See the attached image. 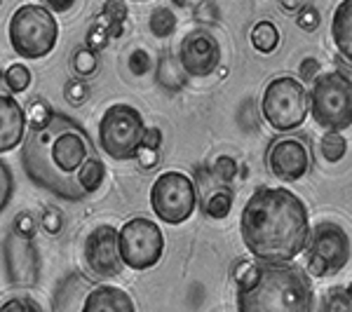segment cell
I'll return each instance as SVG.
<instances>
[{
	"instance_id": "obj_8",
	"label": "cell",
	"mask_w": 352,
	"mask_h": 312,
	"mask_svg": "<svg viewBox=\"0 0 352 312\" xmlns=\"http://www.w3.org/2000/svg\"><path fill=\"white\" fill-rule=\"evenodd\" d=\"M164 254L162 228L151 219L136 216L118 230V256L129 270L144 272L160 263Z\"/></svg>"
},
{
	"instance_id": "obj_29",
	"label": "cell",
	"mask_w": 352,
	"mask_h": 312,
	"mask_svg": "<svg viewBox=\"0 0 352 312\" xmlns=\"http://www.w3.org/2000/svg\"><path fill=\"white\" fill-rule=\"evenodd\" d=\"M109 41H111V36H109V28H106L104 19L94 21L87 31V47L92 49V52H99V49L109 47Z\"/></svg>"
},
{
	"instance_id": "obj_38",
	"label": "cell",
	"mask_w": 352,
	"mask_h": 312,
	"mask_svg": "<svg viewBox=\"0 0 352 312\" xmlns=\"http://www.w3.org/2000/svg\"><path fill=\"white\" fill-rule=\"evenodd\" d=\"M0 312H45L41 308V303L33 298H10L3 303V308H0Z\"/></svg>"
},
{
	"instance_id": "obj_41",
	"label": "cell",
	"mask_w": 352,
	"mask_h": 312,
	"mask_svg": "<svg viewBox=\"0 0 352 312\" xmlns=\"http://www.w3.org/2000/svg\"><path fill=\"white\" fill-rule=\"evenodd\" d=\"M141 146H146V148H153L157 151L162 146V129L160 127H146V134H144V141H141Z\"/></svg>"
},
{
	"instance_id": "obj_37",
	"label": "cell",
	"mask_w": 352,
	"mask_h": 312,
	"mask_svg": "<svg viewBox=\"0 0 352 312\" xmlns=\"http://www.w3.org/2000/svg\"><path fill=\"white\" fill-rule=\"evenodd\" d=\"M43 230L47 232V235H59L61 228H64V214L59 212L56 207H47L43 214Z\"/></svg>"
},
{
	"instance_id": "obj_26",
	"label": "cell",
	"mask_w": 352,
	"mask_h": 312,
	"mask_svg": "<svg viewBox=\"0 0 352 312\" xmlns=\"http://www.w3.org/2000/svg\"><path fill=\"white\" fill-rule=\"evenodd\" d=\"M5 85H8L10 94L26 92L28 85H31V71L26 64H12L5 71Z\"/></svg>"
},
{
	"instance_id": "obj_2",
	"label": "cell",
	"mask_w": 352,
	"mask_h": 312,
	"mask_svg": "<svg viewBox=\"0 0 352 312\" xmlns=\"http://www.w3.org/2000/svg\"><path fill=\"white\" fill-rule=\"evenodd\" d=\"M240 232L256 260L292 263L308 245V207L289 188H258L242 209Z\"/></svg>"
},
{
	"instance_id": "obj_17",
	"label": "cell",
	"mask_w": 352,
	"mask_h": 312,
	"mask_svg": "<svg viewBox=\"0 0 352 312\" xmlns=\"http://www.w3.org/2000/svg\"><path fill=\"white\" fill-rule=\"evenodd\" d=\"M331 38L343 59L352 61V0H343L331 19Z\"/></svg>"
},
{
	"instance_id": "obj_11",
	"label": "cell",
	"mask_w": 352,
	"mask_h": 312,
	"mask_svg": "<svg viewBox=\"0 0 352 312\" xmlns=\"http://www.w3.org/2000/svg\"><path fill=\"white\" fill-rule=\"evenodd\" d=\"M85 263L99 280H111L122 272V260L118 256V230L113 225H99L85 240Z\"/></svg>"
},
{
	"instance_id": "obj_45",
	"label": "cell",
	"mask_w": 352,
	"mask_h": 312,
	"mask_svg": "<svg viewBox=\"0 0 352 312\" xmlns=\"http://www.w3.org/2000/svg\"><path fill=\"white\" fill-rule=\"evenodd\" d=\"M134 3H144V0H134Z\"/></svg>"
},
{
	"instance_id": "obj_18",
	"label": "cell",
	"mask_w": 352,
	"mask_h": 312,
	"mask_svg": "<svg viewBox=\"0 0 352 312\" xmlns=\"http://www.w3.org/2000/svg\"><path fill=\"white\" fill-rule=\"evenodd\" d=\"M78 186H80V190L85 195H92L104 186V179H106V167L104 162L99 160V157H89L87 162L82 164L80 169H78Z\"/></svg>"
},
{
	"instance_id": "obj_22",
	"label": "cell",
	"mask_w": 352,
	"mask_h": 312,
	"mask_svg": "<svg viewBox=\"0 0 352 312\" xmlns=\"http://www.w3.org/2000/svg\"><path fill=\"white\" fill-rule=\"evenodd\" d=\"M151 33L155 38H169L176 31V14L169 8H155L148 16Z\"/></svg>"
},
{
	"instance_id": "obj_28",
	"label": "cell",
	"mask_w": 352,
	"mask_h": 312,
	"mask_svg": "<svg viewBox=\"0 0 352 312\" xmlns=\"http://www.w3.org/2000/svg\"><path fill=\"white\" fill-rule=\"evenodd\" d=\"M12 192H14L12 169H10L3 160H0V214L8 209L10 200H12Z\"/></svg>"
},
{
	"instance_id": "obj_33",
	"label": "cell",
	"mask_w": 352,
	"mask_h": 312,
	"mask_svg": "<svg viewBox=\"0 0 352 312\" xmlns=\"http://www.w3.org/2000/svg\"><path fill=\"white\" fill-rule=\"evenodd\" d=\"M52 109H50L45 101H33V104H28V115H26V122H31V129H38L43 127V124H47L50 115H52Z\"/></svg>"
},
{
	"instance_id": "obj_32",
	"label": "cell",
	"mask_w": 352,
	"mask_h": 312,
	"mask_svg": "<svg viewBox=\"0 0 352 312\" xmlns=\"http://www.w3.org/2000/svg\"><path fill=\"white\" fill-rule=\"evenodd\" d=\"M192 16H195V21H200L204 26H212L219 21V8L214 0H200V3L192 8Z\"/></svg>"
},
{
	"instance_id": "obj_5",
	"label": "cell",
	"mask_w": 352,
	"mask_h": 312,
	"mask_svg": "<svg viewBox=\"0 0 352 312\" xmlns=\"http://www.w3.org/2000/svg\"><path fill=\"white\" fill-rule=\"evenodd\" d=\"M312 120L327 132H343L352 124V87L350 78L338 71L322 73L312 80L308 96Z\"/></svg>"
},
{
	"instance_id": "obj_16",
	"label": "cell",
	"mask_w": 352,
	"mask_h": 312,
	"mask_svg": "<svg viewBox=\"0 0 352 312\" xmlns=\"http://www.w3.org/2000/svg\"><path fill=\"white\" fill-rule=\"evenodd\" d=\"M80 312H136V305L122 287L96 285L87 291Z\"/></svg>"
},
{
	"instance_id": "obj_43",
	"label": "cell",
	"mask_w": 352,
	"mask_h": 312,
	"mask_svg": "<svg viewBox=\"0 0 352 312\" xmlns=\"http://www.w3.org/2000/svg\"><path fill=\"white\" fill-rule=\"evenodd\" d=\"M282 5H285V10H289V12H294V10H298V0H282Z\"/></svg>"
},
{
	"instance_id": "obj_10",
	"label": "cell",
	"mask_w": 352,
	"mask_h": 312,
	"mask_svg": "<svg viewBox=\"0 0 352 312\" xmlns=\"http://www.w3.org/2000/svg\"><path fill=\"white\" fill-rule=\"evenodd\" d=\"M308 272L312 277L336 275L350 260V235L336 221H322L308 235Z\"/></svg>"
},
{
	"instance_id": "obj_19",
	"label": "cell",
	"mask_w": 352,
	"mask_h": 312,
	"mask_svg": "<svg viewBox=\"0 0 352 312\" xmlns=\"http://www.w3.org/2000/svg\"><path fill=\"white\" fill-rule=\"evenodd\" d=\"M249 38H252L254 49H258V52H263V54L275 52L277 45H280V31H277V26L272 24V21H258V24L252 28Z\"/></svg>"
},
{
	"instance_id": "obj_24",
	"label": "cell",
	"mask_w": 352,
	"mask_h": 312,
	"mask_svg": "<svg viewBox=\"0 0 352 312\" xmlns=\"http://www.w3.org/2000/svg\"><path fill=\"white\" fill-rule=\"evenodd\" d=\"M320 151L327 162H340L345 157V153H348V141L340 132H327L322 136Z\"/></svg>"
},
{
	"instance_id": "obj_20",
	"label": "cell",
	"mask_w": 352,
	"mask_h": 312,
	"mask_svg": "<svg viewBox=\"0 0 352 312\" xmlns=\"http://www.w3.org/2000/svg\"><path fill=\"white\" fill-rule=\"evenodd\" d=\"M127 5L124 0H106L104 3V12H101V19H104L106 28H109L111 38H120L124 31V19H127Z\"/></svg>"
},
{
	"instance_id": "obj_34",
	"label": "cell",
	"mask_w": 352,
	"mask_h": 312,
	"mask_svg": "<svg viewBox=\"0 0 352 312\" xmlns=\"http://www.w3.org/2000/svg\"><path fill=\"white\" fill-rule=\"evenodd\" d=\"M64 96H66V101L71 106H82L85 101H87V96H89L87 82H82V80H68L66 87H64Z\"/></svg>"
},
{
	"instance_id": "obj_30",
	"label": "cell",
	"mask_w": 352,
	"mask_h": 312,
	"mask_svg": "<svg viewBox=\"0 0 352 312\" xmlns=\"http://www.w3.org/2000/svg\"><path fill=\"white\" fill-rule=\"evenodd\" d=\"M212 177L217 181H223V183H230V181L237 177L235 157H230V155L217 157V162H214V167H212Z\"/></svg>"
},
{
	"instance_id": "obj_44",
	"label": "cell",
	"mask_w": 352,
	"mask_h": 312,
	"mask_svg": "<svg viewBox=\"0 0 352 312\" xmlns=\"http://www.w3.org/2000/svg\"><path fill=\"white\" fill-rule=\"evenodd\" d=\"M0 94H10L8 85H5V73L3 71H0Z\"/></svg>"
},
{
	"instance_id": "obj_31",
	"label": "cell",
	"mask_w": 352,
	"mask_h": 312,
	"mask_svg": "<svg viewBox=\"0 0 352 312\" xmlns=\"http://www.w3.org/2000/svg\"><path fill=\"white\" fill-rule=\"evenodd\" d=\"M12 228H14V235L21 237V240H33V237H36L38 223H36V219H33L31 212H19L14 216Z\"/></svg>"
},
{
	"instance_id": "obj_13",
	"label": "cell",
	"mask_w": 352,
	"mask_h": 312,
	"mask_svg": "<svg viewBox=\"0 0 352 312\" xmlns=\"http://www.w3.org/2000/svg\"><path fill=\"white\" fill-rule=\"evenodd\" d=\"M268 167L280 181H300L310 169V148L298 136H282L268 148Z\"/></svg>"
},
{
	"instance_id": "obj_27",
	"label": "cell",
	"mask_w": 352,
	"mask_h": 312,
	"mask_svg": "<svg viewBox=\"0 0 352 312\" xmlns=\"http://www.w3.org/2000/svg\"><path fill=\"white\" fill-rule=\"evenodd\" d=\"M96 54L92 52L89 47H80L76 49V54H73V68H76L78 76H92V73L96 71Z\"/></svg>"
},
{
	"instance_id": "obj_12",
	"label": "cell",
	"mask_w": 352,
	"mask_h": 312,
	"mask_svg": "<svg viewBox=\"0 0 352 312\" xmlns=\"http://www.w3.org/2000/svg\"><path fill=\"white\" fill-rule=\"evenodd\" d=\"M179 64L186 76L207 78L221 64V45L209 31H190L179 49Z\"/></svg>"
},
{
	"instance_id": "obj_6",
	"label": "cell",
	"mask_w": 352,
	"mask_h": 312,
	"mask_svg": "<svg viewBox=\"0 0 352 312\" xmlns=\"http://www.w3.org/2000/svg\"><path fill=\"white\" fill-rule=\"evenodd\" d=\"M263 120L275 132H292L308 118V92L305 85L292 76L272 78L261 96Z\"/></svg>"
},
{
	"instance_id": "obj_7",
	"label": "cell",
	"mask_w": 352,
	"mask_h": 312,
	"mask_svg": "<svg viewBox=\"0 0 352 312\" xmlns=\"http://www.w3.org/2000/svg\"><path fill=\"white\" fill-rule=\"evenodd\" d=\"M146 134L144 115L129 104H113L99 122L101 151L113 160H132Z\"/></svg>"
},
{
	"instance_id": "obj_3",
	"label": "cell",
	"mask_w": 352,
	"mask_h": 312,
	"mask_svg": "<svg viewBox=\"0 0 352 312\" xmlns=\"http://www.w3.org/2000/svg\"><path fill=\"white\" fill-rule=\"evenodd\" d=\"M235 282L237 312H315V289L294 263L242 260Z\"/></svg>"
},
{
	"instance_id": "obj_42",
	"label": "cell",
	"mask_w": 352,
	"mask_h": 312,
	"mask_svg": "<svg viewBox=\"0 0 352 312\" xmlns=\"http://www.w3.org/2000/svg\"><path fill=\"white\" fill-rule=\"evenodd\" d=\"M45 5H47L50 12H68V10L76 5V0H43Z\"/></svg>"
},
{
	"instance_id": "obj_14",
	"label": "cell",
	"mask_w": 352,
	"mask_h": 312,
	"mask_svg": "<svg viewBox=\"0 0 352 312\" xmlns=\"http://www.w3.org/2000/svg\"><path fill=\"white\" fill-rule=\"evenodd\" d=\"M26 113L12 94H0V155L21 146L26 134Z\"/></svg>"
},
{
	"instance_id": "obj_9",
	"label": "cell",
	"mask_w": 352,
	"mask_h": 312,
	"mask_svg": "<svg viewBox=\"0 0 352 312\" xmlns=\"http://www.w3.org/2000/svg\"><path fill=\"white\" fill-rule=\"evenodd\" d=\"M151 207L155 216L169 225L186 223L197 207V190L188 174L164 172L151 186Z\"/></svg>"
},
{
	"instance_id": "obj_23",
	"label": "cell",
	"mask_w": 352,
	"mask_h": 312,
	"mask_svg": "<svg viewBox=\"0 0 352 312\" xmlns=\"http://www.w3.org/2000/svg\"><path fill=\"white\" fill-rule=\"evenodd\" d=\"M232 209V192L230 190H212L204 200V212L209 219H226Z\"/></svg>"
},
{
	"instance_id": "obj_39",
	"label": "cell",
	"mask_w": 352,
	"mask_h": 312,
	"mask_svg": "<svg viewBox=\"0 0 352 312\" xmlns=\"http://www.w3.org/2000/svg\"><path fill=\"white\" fill-rule=\"evenodd\" d=\"M320 68L322 64L315 59V56H308V59H303V64H300V80L303 82H312L317 76H320Z\"/></svg>"
},
{
	"instance_id": "obj_36",
	"label": "cell",
	"mask_w": 352,
	"mask_h": 312,
	"mask_svg": "<svg viewBox=\"0 0 352 312\" xmlns=\"http://www.w3.org/2000/svg\"><path fill=\"white\" fill-rule=\"evenodd\" d=\"M320 21H322V16H320V12H317L315 8H312V5H300L298 16H296V24H298L300 28H303L305 33L317 31Z\"/></svg>"
},
{
	"instance_id": "obj_4",
	"label": "cell",
	"mask_w": 352,
	"mask_h": 312,
	"mask_svg": "<svg viewBox=\"0 0 352 312\" xmlns=\"http://www.w3.org/2000/svg\"><path fill=\"white\" fill-rule=\"evenodd\" d=\"M10 45L21 59H43L56 47L59 24L47 8L36 3H26L14 10L10 19Z\"/></svg>"
},
{
	"instance_id": "obj_21",
	"label": "cell",
	"mask_w": 352,
	"mask_h": 312,
	"mask_svg": "<svg viewBox=\"0 0 352 312\" xmlns=\"http://www.w3.org/2000/svg\"><path fill=\"white\" fill-rule=\"evenodd\" d=\"M157 82L169 89H181L186 85V73L172 54H164L157 64Z\"/></svg>"
},
{
	"instance_id": "obj_40",
	"label": "cell",
	"mask_w": 352,
	"mask_h": 312,
	"mask_svg": "<svg viewBox=\"0 0 352 312\" xmlns=\"http://www.w3.org/2000/svg\"><path fill=\"white\" fill-rule=\"evenodd\" d=\"M136 160H139V164L144 169H153L157 164V160H160V157H157V151H153V148H146V146H141L139 151H136Z\"/></svg>"
},
{
	"instance_id": "obj_1",
	"label": "cell",
	"mask_w": 352,
	"mask_h": 312,
	"mask_svg": "<svg viewBox=\"0 0 352 312\" xmlns=\"http://www.w3.org/2000/svg\"><path fill=\"white\" fill-rule=\"evenodd\" d=\"M94 155L92 139L82 124L61 113H52L43 127L28 129L21 141V167L26 177L68 202H80L85 197L76 177Z\"/></svg>"
},
{
	"instance_id": "obj_25",
	"label": "cell",
	"mask_w": 352,
	"mask_h": 312,
	"mask_svg": "<svg viewBox=\"0 0 352 312\" xmlns=\"http://www.w3.org/2000/svg\"><path fill=\"white\" fill-rule=\"evenodd\" d=\"M320 312H352V298L350 291L345 287H333L329 289L322 298Z\"/></svg>"
},
{
	"instance_id": "obj_35",
	"label": "cell",
	"mask_w": 352,
	"mask_h": 312,
	"mask_svg": "<svg viewBox=\"0 0 352 312\" xmlns=\"http://www.w3.org/2000/svg\"><path fill=\"white\" fill-rule=\"evenodd\" d=\"M127 66L134 76H146L151 71V54L144 47H136L132 54L127 56Z\"/></svg>"
},
{
	"instance_id": "obj_15",
	"label": "cell",
	"mask_w": 352,
	"mask_h": 312,
	"mask_svg": "<svg viewBox=\"0 0 352 312\" xmlns=\"http://www.w3.org/2000/svg\"><path fill=\"white\" fill-rule=\"evenodd\" d=\"M8 270L10 280L16 285H31L38 277V256L33 240H21L12 235L8 240Z\"/></svg>"
}]
</instances>
